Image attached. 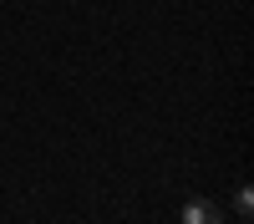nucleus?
Instances as JSON below:
<instances>
[{
    "instance_id": "nucleus-2",
    "label": "nucleus",
    "mask_w": 254,
    "mask_h": 224,
    "mask_svg": "<svg viewBox=\"0 0 254 224\" xmlns=\"http://www.w3.org/2000/svg\"><path fill=\"white\" fill-rule=\"evenodd\" d=\"M234 214H239V219L254 214V194H249V183H239V189H234Z\"/></svg>"
},
{
    "instance_id": "nucleus-1",
    "label": "nucleus",
    "mask_w": 254,
    "mask_h": 224,
    "mask_svg": "<svg viewBox=\"0 0 254 224\" xmlns=\"http://www.w3.org/2000/svg\"><path fill=\"white\" fill-rule=\"evenodd\" d=\"M183 224H229V219H224V209L214 199H188L183 204Z\"/></svg>"
}]
</instances>
